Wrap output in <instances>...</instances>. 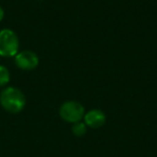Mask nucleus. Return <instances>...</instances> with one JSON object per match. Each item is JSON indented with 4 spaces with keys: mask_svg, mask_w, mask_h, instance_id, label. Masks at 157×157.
Here are the masks:
<instances>
[{
    "mask_svg": "<svg viewBox=\"0 0 157 157\" xmlns=\"http://www.w3.org/2000/svg\"><path fill=\"white\" fill-rule=\"evenodd\" d=\"M0 105L9 113H20L26 105V97L21 90L9 86L0 94Z\"/></svg>",
    "mask_w": 157,
    "mask_h": 157,
    "instance_id": "nucleus-1",
    "label": "nucleus"
},
{
    "mask_svg": "<svg viewBox=\"0 0 157 157\" xmlns=\"http://www.w3.org/2000/svg\"><path fill=\"white\" fill-rule=\"evenodd\" d=\"M20 40L13 30L5 28L0 30V56L13 57L18 53Z\"/></svg>",
    "mask_w": 157,
    "mask_h": 157,
    "instance_id": "nucleus-2",
    "label": "nucleus"
},
{
    "mask_svg": "<svg viewBox=\"0 0 157 157\" xmlns=\"http://www.w3.org/2000/svg\"><path fill=\"white\" fill-rule=\"evenodd\" d=\"M85 115V109L78 101H65L59 108V116L63 121L70 124L81 122Z\"/></svg>",
    "mask_w": 157,
    "mask_h": 157,
    "instance_id": "nucleus-3",
    "label": "nucleus"
},
{
    "mask_svg": "<svg viewBox=\"0 0 157 157\" xmlns=\"http://www.w3.org/2000/svg\"><path fill=\"white\" fill-rule=\"evenodd\" d=\"M14 61L17 68L25 71H31L39 65V57L33 51H22L14 56Z\"/></svg>",
    "mask_w": 157,
    "mask_h": 157,
    "instance_id": "nucleus-4",
    "label": "nucleus"
},
{
    "mask_svg": "<svg viewBox=\"0 0 157 157\" xmlns=\"http://www.w3.org/2000/svg\"><path fill=\"white\" fill-rule=\"evenodd\" d=\"M83 120L87 127H90L92 129H98L105 124V122H107V115L101 110L92 109L88 112H86Z\"/></svg>",
    "mask_w": 157,
    "mask_h": 157,
    "instance_id": "nucleus-5",
    "label": "nucleus"
},
{
    "mask_svg": "<svg viewBox=\"0 0 157 157\" xmlns=\"http://www.w3.org/2000/svg\"><path fill=\"white\" fill-rule=\"evenodd\" d=\"M71 131L75 137H83V136L86 135L87 132V126L85 125L84 122H78L72 124V128Z\"/></svg>",
    "mask_w": 157,
    "mask_h": 157,
    "instance_id": "nucleus-6",
    "label": "nucleus"
},
{
    "mask_svg": "<svg viewBox=\"0 0 157 157\" xmlns=\"http://www.w3.org/2000/svg\"><path fill=\"white\" fill-rule=\"evenodd\" d=\"M10 82V71L6 66L0 65V87Z\"/></svg>",
    "mask_w": 157,
    "mask_h": 157,
    "instance_id": "nucleus-7",
    "label": "nucleus"
},
{
    "mask_svg": "<svg viewBox=\"0 0 157 157\" xmlns=\"http://www.w3.org/2000/svg\"><path fill=\"white\" fill-rule=\"evenodd\" d=\"M3 16H5V11L1 7H0V22L3 20Z\"/></svg>",
    "mask_w": 157,
    "mask_h": 157,
    "instance_id": "nucleus-8",
    "label": "nucleus"
}]
</instances>
